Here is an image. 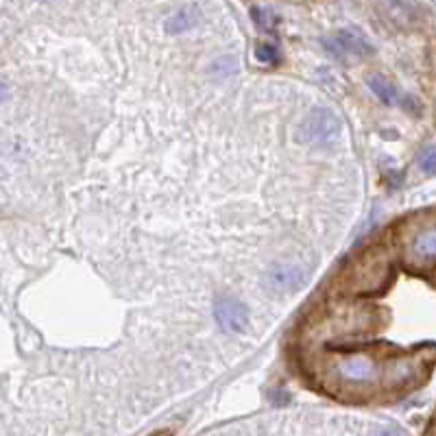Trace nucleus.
Here are the masks:
<instances>
[{
    "label": "nucleus",
    "instance_id": "1",
    "mask_svg": "<svg viewBox=\"0 0 436 436\" xmlns=\"http://www.w3.org/2000/svg\"><path fill=\"white\" fill-rule=\"evenodd\" d=\"M412 367L415 365H406L403 360H393L390 365H386L382 358L365 351H340L329 363V371L334 373L336 382L356 386L378 384L386 380L390 386H399L403 380L412 378Z\"/></svg>",
    "mask_w": 436,
    "mask_h": 436
},
{
    "label": "nucleus",
    "instance_id": "2",
    "mask_svg": "<svg viewBox=\"0 0 436 436\" xmlns=\"http://www.w3.org/2000/svg\"><path fill=\"white\" fill-rule=\"evenodd\" d=\"M340 133V118L332 110H314L299 127L297 135L304 144L312 146H329Z\"/></svg>",
    "mask_w": 436,
    "mask_h": 436
},
{
    "label": "nucleus",
    "instance_id": "3",
    "mask_svg": "<svg viewBox=\"0 0 436 436\" xmlns=\"http://www.w3.org/2000/svg\"><path fill=\"white\" fill-rule=\"evenodd\" d=\"M214 319L223 332L243 334L249 325V310L236 297H218L214 302Z\"/></svg>",
    "mask_w": 436,
    "mask_h": 436
},
{
    "label": "nucleus",
    "instance_id": "4",
    "mask_svg": "<svg viewBox=\"0 0 436 436\" xmlns=\"http://www.w3.org/2000/svg\"><path fill=\"white\" fill-rule=\"evenodd\" d=\"M323 46L329 55H334L338 59L342 57H351V55H369L373 51V44L360 33L356 28H340L334 35H329L323 40Z\"/></svg>",
    "mask_w": 436,
    "mask_h": 436
},
{
    "label": "nucleus",
    "instance_id": "5",
    "mask_svg": "<svg viewBox=\"0 0 436 436\" xmlns=\"http://www.w3.org/2000/svg\"><path fill=\"white\" fill-rule=\"evenodd\" d=\"M306 273L297 264H275L268 268L266 273V286L270 290L277 293H288L295 290L304 284Z\"/></svg>",
    "mask_w": 436,
    "mask_h": 436
},
{
    "label": "nucleus",
    "instance_id": "6",
    "mask_svg": "<svg viewBox=\"0 0 436 436\" xmlns=\"http://www.w3.org/2000/svg\"><path fill=\"white\" fill-rule=\"evenodd\" d=\"M197 24V7L186 5L182 9H177L173 16L166 20V33H184L188 28Z\"/></svg>",
    "mask_w": 436,
    "mask_h": 436
},
{
    "label": "nucleus",
    "instance_id": "7",
    "mask_svg": "<svg viewBox=\"0 0 436 436\" xmlns=\"http://www.w3.org/2000/svg\"><path fill=\"white\" fill-rule=\"evenodd\" d=\"M367 85L371 87V92L378 96L384 105H390L401 98V94L397 92V87L390 83L382 74H369L367 77Z\"/></svg>",
    "mask_w": 436,
    "mask_h": 436
},
{
    "label": "nucleus",
    "instance_id": "8",
    "mask_svg": "<svg viewBox=\"0 0 436 436\" xmlns=\"http://www.w3.org/2000/svg\"><path fill=\"white\" fill-rule=\"evenodd\" d=\"M436 240H434V227L430 225V227H426L424 232H419V236L412 240V251L419 260H428V262H434V247Z\"/></svg>",
    "mask_w": 436,
    "mask_h": 436
},
{
    "label": "nucleus",
    "instance_id": "9",
    "mask_svg": "<svg viewBox=\"0 0 436 436\" xmlns=\"http://www.w3.org/2000/svg\"><path fill=\"white\" fill-rule=\"evenodd\" d=\"M251 16H253V22L258 24L264 33H273L279 24V16L270 11L268 7H251Z\"/></svg>",
    "mask_w": 436,
    "mask_h": 436
},
{
    "label": "nucleus",
    "instance_id": "10",
    "mask_svg": "<svg viewBox=\"0 0 436 436\" xmlns=\"http://www.w3.org/2000/svg\"><path fill=\"white\" fill-rule=\"evenodd\" d=\"M255 57L268 66L279 64V51H277V46H273V44H260V46L255 49Z\"/></svg>",
    "mask_w": 436,
    "mask_h": 436
},
{
    "label": "nucleus",
    "instance_id": "11",
    "mask_svg": "<svg viewBox=\"0 0 436 436\" xmlns=\"http://www.w3.org/2000/svg\"><path fill=\"white\" fill-rule=\"evenodd\" d=\"M434 162H436V157H434V146H428V148H426V153L419 157V166H421V171H424L426 175H434V171H436Z\"/></svg>",
    "mask_w": 436,
    "mask_h": 436
},
{
    "label": "nucleus",
    "instance_id": "12",
    "mask_svg": "<svg viewBox=\"0 0 436 436\" xmlns=\"http://www.w3.org/2000/svg\"><path fill=\"white\" fill-rule=\"evenodd\" d=\"M375 436H403V432L397 430V428H384V430H380Z\"/></svg>",
    "mask_w": 436,
    "mask_h": 436
}]
</instances>
